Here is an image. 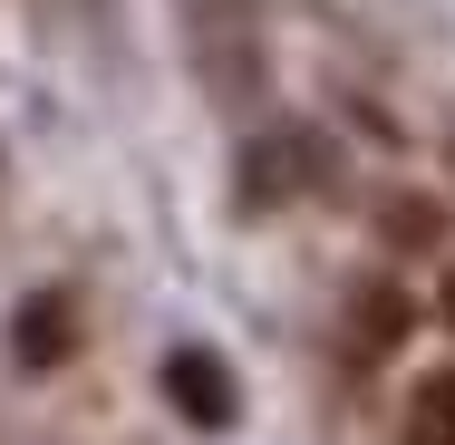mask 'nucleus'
I'll return each mask as SVG.
<instances>
[{
  "label": "nucleus",
  "mask_w": 455,
  "mask_h": 445,
  "mask_svg": "<svg viewBox=\"0 0 455 445\" xmlns=\"http://www.w3.org/2000/svg\"><path fill=\"white\" fill-rule=\"evenodd\" d=\"M417 445H455V368L417 377Z\"/></svg>",
  "instance_id": "obj_5"
},
{
  "label": "nucleus",
  "mask_w": 455,
  "mask_h": 445,
  "mask_svg": "<svg viewBox=\"0 0 455 445\" xmlns=\"http://www.w3.org/2000/svg\"><path fill=\"white\" fill-rule=\"evenodd\" d=\"M10 349H20V368H59V358L78 349V310H68L59 290H39V300L10 320Z\"/></svg>",
  "instance_id": "obj_3"
},
{
  "label": "nucleus",
  "mask_w": 455,
  "mask_h": 445,
  "mask_svg": "<svg viewBox=\"0 0 455 445\" xmlns=\"http://www.w3.org/2000/svg\"><path fill=\"white\" fill-rule=\"evenodd\" d=\"M378 223H387V242H397V252H427V242L446 233V213H436V203H417V194H397Z\"/></svg>",
  "instance_id": "obj_6"
},
{
  "label": "nucleus",
  "mask_w": 455,
  "mask_h": 445,
  "mask_svg": "<svg viewBox=\"0 0 455 445\" xmlns=\"http://www.w3.org/2000/svg\"><path fill=\"white\" fill-rule=\"evenodd\" d=\"M165 397H175L184 426H204V436H223L233 417H243V397H233V368L213 349H175L165 358Z\"/></svg>",
  "instance_id": "obj_1"
},
{
  "label": "nucleus",
  "mask_w": 455,
  "mask_h": 445,
  "mask_svg": "<svg viewBox=\"0 0 455 445\" xmlns=\"http://www.w3.org/2000/svg\"><path fill=\"white\" fill-rule=\"evenodd\" d=\"M407 320H417V310H407V290H387V281H368V290H359V320H349V330H359V358L397 349V339H407Z\"/></svg>",
  "instance_id": "obj_4"
},
{
  "label": "nucleus",
  "mask_w": 455,
  "mask_h": 445,
  "mask_svg": "<svg viewBox=\"0 0 455 445\" xmlns=\"http://www.w3.org/2000/svg\"><path fill=\"white\" fill-rule=\"evenodd\" d=\"M446 330H455V271H446Z\"/></svg>",
  "instance_id": "obj_7"
},
{
  "label": "nucleus",
  "mask_w": 455,
  "mask_h": 445,
  "mask_svg": "<svg viewBox=\"0 0 455 445\" xmlns=\"http://www.w3.org/2000/svg\"><path fill=\"white\" fill-rule=\"evenodd\" d=\"M310 175H320V165H310V136H272V146L243 155V203H252V213H262V203H291Z\"/></svg>",
  "instance_id": "obj_2"
}]
</instances>
